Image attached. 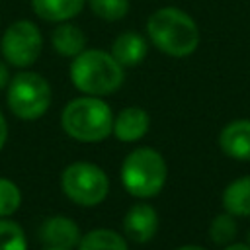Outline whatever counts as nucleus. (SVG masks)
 I'll list each match as a JSON object with an SVG mask.
<instances>
[{
	"mask_svg": "<svg viewBox=\"0 0 250 250\" xmlns=\"http://www.w3.org/2000/svg\"><path fill=\"white\" fill-rule=\"evenodd\" d=\"M150 41L170 57H188L199 45V29L191 16L174 6L158 8L146 21Z\"/></svg>",
	"mask_w": 250,
	"mask_h": 250,
	"instance_id": "obj_1",
	"label": "nucleus"
},
{
	"mask_svg": "<svg viewBox=\"0 0 250 250\" xmlns=\"http://www.w3.org/2000/svg\"><path fill=\"white\" fill-rule=\"evenodd\" d=\"M125 78L123 66L111 53L102 49H84L70 64V80L74 88L88 96H107L121 88Z\"/></svg>",
	"mask_w": 250,
	"mask_h": 250,
	"instance_id": "obj_2",
	"label": "nucleus"
},
{
	"mask_svg": "<svg viewBox=\"0 0 250 250\" xmlns=\"http://www.w3.org/2000/svg\"><path fill=\"white\" fill-rule=\"evenodd\" d=\"M61 125L68 137L80 143H100L113 131V113L98 96H84L66 104Z\"/></svg>",
	"mask_w": 250,
	"mask_h": 250,
	"instance_id": "obj_3",
	"label": "nucleus"
},
{
	"mask_svg": "<svg viewBox=\"0 0 250 250\" xmlns=\"http://www.w3.org/2000/svg\"><path fill=\"white\" fill-rule=\"evenodd\" d=\"M168 168L162 154L150 146L135 148L121 166V182L135 197H152L166 184Z\"/></svg>",
	"mask_w": 250,
	"mask_h": 250,
	"instance_id": "obj_4",
	"label": "nucleus"
},
{
	"mask_svg": "<svg viewBox=\"0 0 250 250\" xmlns=\"http://www.w3.org/2000/svg\"><path fill=\"white\" fill-rule=\"evenodd\" d=\"M51 105L49 82L31 70L18 72L8 82V107L10 111L25 121L41 117Z\"/></svg>",
	"mask_w": 250,
	"mask_h": 250,
	"instance_id": "obj_5",
	"label": "nucleus"
},
{
	"mask_svg": "<svg viewBox=\"0 0 250 250\" xmlns=\"http://www.w3.org/2000/svg\"><path fill=\"white\" fill-rule=\"evenodd\" d=\"M61 188L70 201L82 207H94L107 197L109 180L100 166L92 162H74L64 168Z\"/></svg>",
	"mask_w": 250,
	"mask_h": 250,
	"instance_id": "obj_6",
	"label": "nucleus"
},
{
	"mask_svg": "<svg viewBox=\"0 0 250 250\" xmlns=\"http://www.w3.org/2000/svg\"><path fill=\"white\" fill-rule=\"evenodd\" d=\"M41 49H43V35L39 27L29 20H18L10 23L0 41V51L4 59L18 68L31 66L39 59Z\"/></svg>",
	"mask_w": 250,
	"mask_h": 250,
	"instance_id": "obj_7",
	"label": "nucleus"
},
{
	"mask_svg": "<svg viewBox=\"0 0 250 250\" xmlns=\"http://www.w3.org/2000/svg\"><path fill=\"white\" fill-rule=\"evenodd\" d=\"M123 230L135 242H148L158 230V213L148 203H135L123 217Z\"/></svg>",
	"mask_w": 250,
	"mask_h": 250,
	"instance_id": "obj_8",
	"label": "nucleus"
},
{
	"mask_svg": "<svg viewBox=\"0 0 250 250\" xmlns=\"http://www.w3.org/2000/svg\"><path fill=\"white\" fill-rule=\"evenodd\" d=\"M39 234H41V240L47 246H53V248H68V250H72L80 242L78 225L72 219L64 217V215L49 217L41 225Z\"/></svg>",
	"mask_w": 250,
	"mask_h": 250,
	"instance_id": "obj_9",
	"label": "nucleus"
},
{
	"mask_svg": "<svg viewBox=\"0 0 250 250\" xmlns=\"http://www.w3.org/2000/svg\"><path fill=\"white\" fill-rule=\"evenodd\" d=\"M221 150L234 160H250V119H236L219 135Z\"/></svg>",
	"mask_w": 250,
	"mask_h": 250,
	"instance_id": "obj_10",
	"label": "nucleus"
},
{
	"mask_svg": "<svg viewBox=\"0 0 250 250\" xmlns=\"http://www.w3.org/2000/svg\"><path fill=\"white\" fill-rule=\"evenodd\" d=\"M148 125H150L148 113L143 107L131 105L121 109L119 115L113 119V133L123 143H135L146 135Z\"/></svg>",
	"mask_w": 250,
	"mask_h": 250,
	"instance_id": "obj_11",
	"label": "nucleus"
},
{
	"mask_svg": "<svg viewBox=\"0 0 250 250\" xmlns=\"http://www.w3.org/2000/svg\"><path fill=\"white\" fill-rule=\"evenodd\" d=\"M146 51H148L146 41L137 31L119 33L111 45V55L123 68L125 66H137L139 62H143L146 57Z\"/></svg>",
	"mask_w": 250,
	"mask_h": 250,
	"instance_id": "obj_12",
	"label": "nucleus"
},
{
	"mask_svg": "<svg viewBox=\"0 0 250 250\" xmlns=\"http://www.w3.org/2000/svg\"><path fill=\"white\" fill-rule=\"evenodd\" d=\"M51 43H53V49L62 55V57H76L78 53L84 51L86 47V35L84 31L74 25V23H68V21H61L53 33H51Z\"/></svg>",
	"mask_w": 250,
	"mask_h": 250,
	"instance_id": "obj_13",
	"label": "nucleus"
},
{
	"mask_svg": "<svg viewBox=\"0 0 250 250\" xmlns=\"http://www.w3.org/2000/svg\"><path fill=\"white\" fill-rule=\"evenodd\" d=\"M86 0H31L33 12L45 21H68L78 16Z\"/></svg>",
	"mask_w": 250,
	"mask_h": 250,
	"instance_id": "obj_14",
	"label": "nucleus"
},
{
	"mask_svg": "<svg viewBox=\"0 0 250 250\" xmlns=\"http://www.w3.org/2000/svg\"><path fill=\"white\" fill-rule=\"evenodd\" d=\"M223 207L234 217H250V176H242L225 188Z\"/></svg>",
	"mask_w": 250,
	"mask_h": 250,
	"instance_id": "obj_15",
	"label": "nucleus"
},
{
	"mask_svg": "<svg viewBox=\"0 0 250 250\" xmlns=\"http://www.w3.org/2000/svg\"><path fill=\"white\" fill-rule=\"evenodd\" d=\"M78 250H127L125 238L109 229H94L80 236Z\"/></svg>",
	"mask_w": 250,
	"mask_h": 250,
	"instance_id": "obj_16",
	"label": "nucleus"
},
{
	"mask_svg": "<svg viewBox=\"0 0 250 250\" xmlns=\"http://www.w3.org/2000/svg\"><path fill=\"white\" fill-rule=\"evenodd\" d=\"M236 232H238V225L234 221V215H230V213L217 215L209 225V238L221 246L230 244L236 238Z\"/></svg>",
	"mask_w": 250,
	"mask_h": 250,
	"instance_id": "obj_17",
	"label": "nucleus"
},
{
	"mask_svg": "<svg viewBox=\"0 0 250 250\" xmlns=\"http://www.w3.org/2000/svg\"><path fill=\"white\" fill-rule=\"evenodd\" d=\"M92 14L105 21H117L127 16L129 0H88Z\"/></svg>",
	"mask_w": 250,
	"mask_h": 250,
	"instance_id": "obj_18",
	"label": "nucleus"
},
{
	"mask_svg": "<svg viewBox=\"0 0 250 250\" xmlns=\"http://www.w3.org/2000/svg\"><path fill=\"white\" fill-rule=\"evenodd\" d=\"M0 250H27L23 229L8 219H0Z\"/></svg>",
	"mask_w": 250,
	"mask_h": 250,
	"instance_id": "obj_19",
	"label": "nucleus"
},
{
	"mask_svg": "<svg viewBox=\"0 0 250 250\" xmlns=\"http://www.w3.org/2000/svg\"><path fill=\"white\" fill-rule=\"evenodd\" d=\"M20 203H21V193L18 186L6 178H0V219L16 213Z\"/></svg>",
	"mask_w": 250,
	"mask_h": 250,
	"instance_id": "obj_20",
	"label": "nucleus"
},
{
	"mask_svg": "<svg viewBox=\"0 0 250 250\" xmlns=\"http://www.w3.org/2000/svg\"><path fill=\"white\" fill-rule=\"evenodd\" d=\"M8 82H10V72H8V66L0 61V90L2 88H6L8 86Z\"/></svg>",
	"mask_w": 250,
	"mask_h": 250,
	"instance_id": "obj_21",
	"label": "nucleus"
},
{
	"mask_svg": "<svg viewBox=\"0 0 250 250\" xmlns=\"http://www.w3.org/2000/svg\"><path fill=\"white\" fill-rule=\"evenodd\" d=\"M6 139H8V125H6V119L0 111V148L6 145Z\"/></svg>",
	"mask_w": 250,
	"mask_h": 250,
	"instance_id": "obj_22",
	"label": "nucleus"
},
{
	"mask_svg": "<svg viewBox=\"0 0 250 250\" xmlns=\"http://www.w3.org/2000/svg\"><path fill=\"white\" fill-rule=\"evenodd\" d=\"M225 250H250V246H248L246 242H244V244H242V242H238V244H232V242H230V244H227Z\"/></svg>",
	"mask_w": 250,
	"mask_h": 250,
	"instance_id": "obj_23",
	"label": "nucleus"
},
{
	"mask_svg": "<svg viewBox=\"0 0 250 250\" xmlns=\"http://www.w3.org/2000/svg\"><path fill=\"white\" fill-rule=\"evenodd\" d=\"M176 250H205V248L195 246V244H186V246H180V248H176Z\"/></svg>",
	"mask_w": 250,
	"mask_h": 250,
	"instance_id": "obj_24",
	"label": "nucleus"
},
{
	"mask_svg": "<svg viewBox=\"0 0 250 250\" xmlns=\"http://www.w3.org/2000/svg\"><path fill=\"white\" fill-rule=\"evenodd\" d=\"M45 250H68V248H53V246H47Z\"/></svg>",
	"mask_w": 250,
	"mask_h": 250,
	"instance_id": "obj_25",
	"label": "nucleus"
},
{
	"mask_svg": "<svg viewBox=\"0 0 250 250\" xmlns=\"http://www.w3.org/2000/svg\"><path fill=\"white\" fill-rule=\"evenodd\" d=\"M246 244L250 246V232H248V238H246Z\"/></svg>",
	"mask_w": 250,
	"mask_h": 250,
	"instance_id": "obj_26",
	"label": "nucleus"
}]
</instances>
